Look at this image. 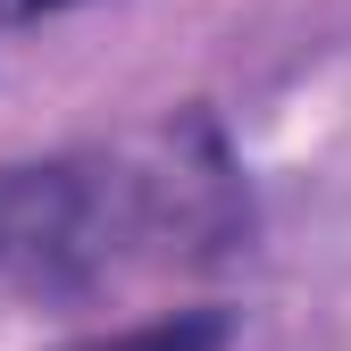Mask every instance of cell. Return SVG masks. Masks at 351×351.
<instances>
[{
  "label": "cell",
  "mask_w": 351,
  "mask_h": 351,
  "mask_svg": "<svg viewBox=\"0 0 351 351\" xmlns=\"http://www.w3.org/2000/svg\"><path fill=\"white\" fill-rule=\"evenodd\" d=\"M184 143H176V159H109V151L0 159V276L84 285L125 243L226 234L234 167L217 151V134L201 143V159H184Z\"/></svg>",
  "instance_id": "cell-1"
},
{
  "label": "cell",
  "mask_w": 351,
  "mask_h": 351,
  "mask_svg": "<svg viewBox=\"0 0 351 351\" xmlns=\"http://www.w3.org/2000/svg\"><path fill=\"white\" fill-rule=\"evenodd\" d=\"M234 343V310H167V318H143V326H117V335H84V343H59V351H226Z\"/></svg>",
  "instance_id": "cell-2"
},
{
  "label": "cell",
  "mask_w": 351,
  "mask_h": 351,
  "mask_svg": "<svg viewBox=\"0 0 351 351\" xmlns=\"http://www.w3.org/2000/svg\"><path fill=\"white\" fill-rule=\"evenodd\" d=\"M84 0H0V25H42V17H67Z\"/></svg>",
  "instance_id": "cell-3"
}]
</instances>
